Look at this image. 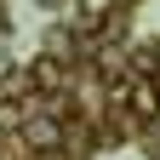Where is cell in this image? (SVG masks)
Listing matches in <instances>:
<instances>
[{
	"label": "cell",
	"mask_w": 160,
	"mask_h": 160,
	"mask_svg": "<svg viewBox=\"0 0 160 160\" xmlns=\"http://www.w3.org/2000/svg\"><path fill=\"white\" fill-rule=\"evenodd\" d=\"M154 109H160V92L149 86V80H137V86H132V114H143V120H149Z\"/></svg>",
	"instance_id": "6da1fadb"
},
{
	"label": "cell",
	"mask_w": 160,
	"mask_h": 160,
	"mask_svg": "<svg viewBox=\"0 0 160 160\" xmlns=\"http://www.w3.org/2000/svg\"><path fill=\"white\" fill-rule=\"evenodd\" d=\"M23 137H29V143H40V149H52V143H57L63 132H57L52 120H29V126H23Z\"/></svg>",
	"instance_id": "7a4b0ae2"
},
{
	"label": "cell",
	"mask_w": 160,
	"mask_h": 160,
	"mask_svg": "<svg viewBox=\"0 0 160 160\" xmlns=\"http://www.w3.org/2000/svg\"><path fill=\"white\" fill-rule=\"evenodd\" d=\"M34 86H46V92H52V86H63V69H57L52 57H40V63H34Z\"/></svg>",
	"instance_id": "3957f363"
}]
</instances>
